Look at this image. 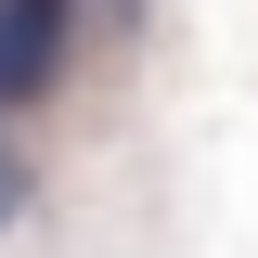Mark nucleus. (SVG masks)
<instances>
[{"mask_svg":"<svg viewBox=\"0 0 258 258\" xmlns=\"http://www.w3.org/2000/svg\"><path fill=\"white\" fill-rule=\"evenodd\" d=\"M78 52V0H0V116H26Z\"/></svg>","mask_w":258,"mask_h":258,"instance_id":"1","label":"nucleus"},{"mask_svg":"<svg viewBox=\"0 0 258 258\" xmlns=\"http://www.w3.org/2000/svg\"><path fill=\"white\" fill-rule=\"evenodd\" d=\"M26 220V155H13V142H0V232Z\"/></svg>","mask_w":258,"mask_h":258,"instance_id":"2","label":"nucleus"}]
</instances>
